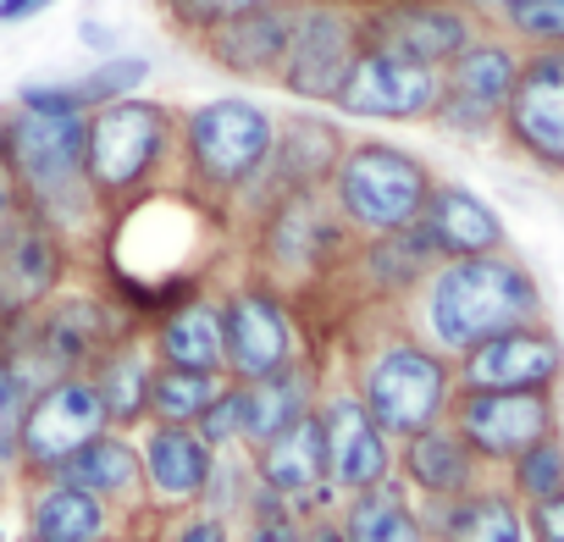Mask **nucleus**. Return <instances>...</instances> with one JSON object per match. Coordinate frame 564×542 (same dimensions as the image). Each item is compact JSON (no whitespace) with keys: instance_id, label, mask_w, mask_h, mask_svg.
<instances>
[{"instance_id":"9d476101","label":"nucleus","mask_w":564,"mask_h":542,"mask_svg":"<svg viewBox=\"0 0 564 542\" xmlns=\"http://www.w3.org/2000/svg\"><path fill=\"white\" fill-rule=\"evenodd\" d=\"M360 45H366L360 12L338 7V0H305L294 18V34H289V51H282L276 84L305 106H333Z\"/></svg>"},{"instance_id":"ea45409f","label":"nucleus","mask_w":564,"mask_h":542,"mask_svg":"<svg viewBox=\"0 0 564 542\" xmlns=\"http://www.w3.org/2000/svg\"><path fill=\"white\" fill-rule=\"evenodd\" d=\"M509 29L542 51H564V0H514L503 12Z\"/></svg>"},{"instance_id":"9b49d317","label":"nucleus","mask_w":564,"mask_h":542,"mask_svg":"<svg viewBox=\"0 0 564 542\" xmlns=\"http://www.w3.org/2000/svg\"><path fill=\"white\" fill-rule=\"evenodd\" d=\"M111 421L100 410V393H95L89 371L45 382L40 393H29L23 421H18V481L23 476H56Z\"/></svg>"},{"instance_id":"20e7f679","label":"nucleus","mask_w":564,"mask_h":542,"mask_svg":"<svg viewBox=\"0 0 564 542\" xmlns=\"http://www.w3.org/2000/svg\"><path fill=\"white\" fill-rule=\"evenodd\" d=\"M133 333V316L106 300V294H51L40 311H29L23 322H12L0 333L18 382L29 393H40L56 377H78L89 371L117 338Z\"/></svg>"},{"instance_id":"8fccbe9b","label":"nucleus","mask_w":564,"mask_h":542,"mask_svg":"<svg viewBox=\"0 0 564 542\" xmlns=\"http://www.w3.org/2000/svg\"><path fill=\"white\" fill-rule=\"evenodd\" d=\"M454 7H459V12H509L514 0H454Z\"/></svg>"},{"instance_id":"412c9836","label":"nucleus","mask_w":564,"mask_h":542,"mask_svg":"<svg viewBox=\"0 0 564 542\" xmlns=\"http://www.w3.org/2000/svg\"><path fill=\"white\" fill-rule=\"evenodd\" d=\"M62 278H67V238L23 216V227L0 243V333L40 311L51 294H62Z\"/></svg>"},{"instance_id":"6ab92c4d","label":"nucleus","mask_w":564,"mask_h":542,"mask_svg":"<svg viewBox=\"0 0 564 542\" xmlns=\"http://www.w3.org/2000/svg\"><path fill=\"white\" fill-rule=\"evenodd\" d=\"M139 443V481H144V514L166 520V514H183V509H199V492H205V476H210V448L194 426H161V421H144L133 432Z\"/></svg>"},{"instance_id":"37998d69","label":"nucleus","mask_w":564,"mask_h":542,"mask_svg":"<svg viewBox=\"0 0 564 542\" xmlns=\"http://www.w3.org/2000/svg\"><path fill=\"white\" fill-rule=\"evenodd\" d=\"M194 432L205 437L210 454H221V448H243V443H238V388H232V382L210 399V410L194 421Z\"/></svg>"},{"instance_id":"f03ea898","label":"nucleus","mask_w":564,"mask_h":542,"mask_svg":"<svg viewBox=\"0 0 564 542\" xmlns=\"http://www.w3.org/2000/svg\"><path fill=\"white\" fill-rule=\"evenodd\" d=\"M0 166L12 172L29 216L45 221L51 232H62L67 243L84 238L106 210L84 172V117H40V111L12 106Z\"/></svg>"},{"instance_id":"393cba45","label":"nucleus","mask_w":564,"mask_h":542,"mask_svg":"<svg viewBox=\"0 0 564 542\" xmlns=\"http://www.w3.org/2000/svg\"><path fill=\"white\" fill-rule=\"evenodd\" d=\"M305 0H276V7H260V12H243L232 23H216L199 34V51L232 73V78H271L276 84V67H282V51H289V34H294V18H300Z\"/></svg>"},{"instance_id":"4468645a","label":"nucleus","mask_w":564,"mask_h":542,"mask_svg":"<svg viewBox=\"0 0 564 542\" xmlns=\"http://www.w3.org/2000/svg\"><path fill=\"white\" fill-rule=\"evenodd\" d=\"M437 106V67L404 62L393 51L360 45L333 111L355 117V122H421Z\"/></svg>"},{"instance_id":"aec40b11","label":"nucleus","mask_w":564,"mask_h":542,"mask_svg":"<svg viewBox=\"0 0 564 542\" xmlns=\"http://www.w3.org/2000/svg\"><path fill=\"white\" fill-rule=\"evenodd\" d=\"M249 465H254V481L271 487L276 498H289L305 520H322V514H338V492L327 481V448H322V421L316 410L305 421H294L289 432H276L271 443L249 448Z\"/></svg>"},{"instance_id":"473e14b6","label":"nucleus","mask_w":564,"mask_h":542,"mask_svg":"<svg viewBox=\"0 0 564 542\" xmlns=\"http://www.w3.org/2000/svg\"><path fill=\"white\" fill-rule=\"evenodd\" d=\"M338 531H344V542H432L421 503L393 476L366 492H349L338 503Z\"/></svg>"},{"instance_id":"72a5a7b5","label":"nucleus","mask_w":564,"mask_h":542,"mask_svg":"<svg viewBox=\"0 0 564 542\" xmlns=\"http://www.w3.org/2000/svg\"><path fill=\"white\" fill-rule=\"evenodd\" d=\"M221 388H227L221 371H183V366H161V360H155V377H150V421H161V426H194Z\"/></svg>"},{"instance_id":"3c124183","label":"nucleus","mask_w":564,"mask_h":542,"mask_svg":"<svg viewBox=\"0 0 564 542\" xmlns=\"http://www.w3.org/2000/svg\"><path fill=\"white\" fill-rule=\"evenodd\" d=\"M100 542H133V536H128V531H117V536H100Z\"/></svg>"},{"instance_id":"de8ad7c7","label":"nucleus","mask_w":564,"mask_h":542,"mask_svg":"<svg viewBox=\"0 0 564 542\" xmlns=\"http://www.w3.org/2000/svg\"><path fill=\"white\" fill-rule=\"evenodd\" d=\"M78 40H84V45H95V51H100V62H106V56H117V45H111V29H106V23H84V29H78Z\"/></svg>"},{"instance_id":"49530a36","label":"nucleus","mask_w":564,"mask_h":542,"mask_svg":"<svg viewBox=\"0 0 564 542\" xmlns=\"http://www.w3.org/2000/svg\"><path fill=\"white\" fill-rule=\"evenodd\" d=\"M56 0H0V23H29L40 12H51Z\"/></svg>"},{"instance_id":"dca6fc26","label":"nucleus","mask_w":564,"mask_h":542,"mask_svg":"<svg viewBox=\"0 0 564 542\" xmlns=\"http://www.w3.org/2000/svg\"><path fill=\"white\" fill-rule=\"evenodd\" d=\"M564 371V349L547 327H509L454 360V388L465 393H547Z\"/></svg>"},{"instance_id":"7ed1b4c3","label":"nucleus","mask_w":564,"mask_h":542,"mask_svg":"<svg viewBox=\"0 0 564 542\" xmlns=\"http://www.w3.org/2000/svg\"><path fill=\"white\" fill-rule=\"evenodd\" d=\"M271 133L276 117L260 100L243 95H216L199 100L177 117V166H183V188L210 199V205H232L271 161Z\"/></svg>"},{"instance_id":"a19ab883","label":"nucleus","mask_w":564,"mask_h":542,"mask_svg":"<svg viewBox=\"0 0 564 542\" xmlns=\"http://www.w3.org/2000/svg\"><path fill=\"white\" fill-rule=\"evenodd\" d=\"M172 7V23L183 29V34H205V29H216V23H232V18H243V12H260V7H276V0H166Z\"/></svg>"},{"instance_id":"a211bd4d","label":"nucleus","mask_w":564,"mask_h":542,"mask_svg":"<svg viewBox=\"0 0 564 542\" xmlns=\"http://www.w3.org/2000/svg\"><path fill=\"white\" fill-rule=\"evenodd\" d=\"M360 34L377 51H393L421 67H443L476 40V23L454 0H382V7L360 12Z\"/></svg>"},{"instance_id":"5701e85b","label":"nucleus","mask_w":564,"mask_h":542,"mask_svg":"<svg viewBox=\"0 0 564 542\" xmlns=\"http://www.w3.org/2000/svg\"><path fill=\"white\" fill-rule=\"evenodd\" d=\"M476 476H481V459L465 448V437L448 421H432V426L393 443V481L421 503L459 498L476 487Z\"/></svg>"},{"instance_id":"a18cd8bd","label":"nucleus","mask_w":564,"mask_h":542,"mask_svg":"<svg viewBox=\"0 0 564 542\" xmlns=\"http://www.w3.org/2000/svg\"><path fill=\"white\" fill-rule=\"evenodd\" d=\"M23 216H29V205H23V194H18V183H12V172L0 166V243H7L18 227H23Z\"/></svg>"},{"instance_id":"1a4fd4ad","label":"nucleus","mask_w":564,"mask_h":542,"mask_svg":"<svg viewBox=\"0 0 564 542\" xmlns=\"http://www.w3.org/2000/svg\"><path fill=\"white\" fill-rule=\"evenodd\" d=\"M294 360H305V338L289 311V294H276L260 278L221 289V377L227 382H260Z\"/></svg>"},{"instance_id":"09e8293b","label":"nucleus","mask_w":564,"mask_h":542,"mask_svg":"<svg viewBox=\"0 0 564 542\" xmlns=\"http://www.w3.org/2000/svg\"><path fill=\"white\" fill-rule=\"evenodd\" d=\"M305 542H344V531H338V514H322V520H311V525H305Z\"/></svg>"},{"instance_id":"ddd939ff","label":"nucleus","mask_w":564,"mask_h":542,"mask_svg":"<svg viewBox=\"0 0 564 542\" xmlns=\"http://www.w3.org/2000/svg\"><path fill=\"white\" fill-rule=\"evenodd\" d=\"M520 56L498 40H470L454 62L437 67V106L432 122L448 133H487L503 122V106L514 95Z\"/></svg>"},{"instance_id":"7c9ffc66","label":"nucleus","mask_w":564,"mask_h":542,"mask_svg":"<svg viewBox=\"0 0 564 542\" xmlns=\"http://www.w3.org/2000/svg\"><path fill=\"white\" fill-rule=\"evenodd\" d=\"M432 542H525V509L503 487H470L459 498L426 503Z\"/></svg>"},{"instance_id":"58836bf2","label":"nucleus","mask_w":564,"mask_h":542,"mask_svg":"<svg viewBox=\"0 0 564 542\" xmlns=\"http://www.w3.org/2000/svg\"><path fill=\"white\" fill-rule=\"evenodd\" d=\"M23 404H29V388L18 382L7 349H0V487L18 481V421H23Z\"/></svg>"},{"instance_id":"0eeeda50","label":"nucleus","mask_w":564,"mask_h":542,"mask_svg":"<svg viewBox=\"0 0 564 542\" xmlns=\"http://www.w3.org/2000/svg\"><path fill=\"white\" fill-rule=\"evenodd\" d=\"M249 227H254V243H249L254 271H260V283H271L276 294L327 283L333 271H344L349 254H355V232L333 210L327 188L276 199Z\"/></svg>"},{"instance_id":"f257e3e1","label":"nucleus","mask_w":564,"mask_h":542,"mask_svg":"<svg viewBox=\"0 0 564 542\" xmlns=\"http://www.w3.org/2000/svg\"><path fill=\"white\" fill-rule=\"evenodd\" d=\"M542 300H536V283L520 260H509L503 249L498 254H465V260H437L426 271V283L415 289V322H421V338L459 360L465 349L509 333V327H525L536 322Z\"/></svg>"},{"instance_id":"f704fd0d","label":"nucleus","mask_w":564,"mask_h":542,"mask_svg":"<svg viewBox=\"0 0 564 542\" xmlns=\"http://www.w3.org/2000/svg\"><path fill=\"white\" fill-rule=\"evenodd\" d=\"M305 514L289 503V498H276L271 487H249V498H243V509H238V520H232V531H238V542H305Z\"/></svg>"},{"instance_id":"c9c22d12","label":"nucleus","mask_w":564,"mask_h":542,"mask_svg":"<svg viewBox=\"0 0 564 542\" xmlns=\"http://www.w3.org/2000/svg\"><path fill=\"white\" fill-rule=\"evenodd\" d=\"M144 84H150V62H144V56L117 51V56L95 62L84 78H73V95H78V106H84V117H89V111H100V106H111V100L139 95Z\"/></svg>"},{"instance_id":"4c0bfd02","label":"nucleus","mask_w":564,"mask_h":542,"mask_svg":"<svg viewBox=\"0 0 564 542\" xmlns=\"http://www.w3.org/2000/svg\"><path fill=\"white\" fill-rule=\"evenodd\" d=\"M509 492L525 498V503H536L547 492H564V443L558 437H542L525 454H514L509 459Z\"/></svg>"},{"instance_id":"bb28decb","label":"nucleus","mask_w":564,"mask_h":542,"mask_svg":"<svg viewBox=\"0 0 564 542\" xmlns=\"http://www.w3.org/2000/svg\"><path fill=\"white\" fill-rule=\"evenodd\" d=\"M421 232L432 238L437 260H465V254H498L503 249V221L498 210L470 194L465 183H432L421 205Z\"/></svg>"},{"instance_id":"a878e982","label":"nucleus","mask_w":564,"mask_h":542,"mask_svg":"<svg viewBox=\"0 0 564 542\" xmlns=\"http://www.w3.org/2000/svg\"><path fill=\"white\" fill-rule=\"evenodd\" d=\"M232 388H238V443L243 448H260V443H271L276 432H289L294 421H305L316 410L322 371L305 355V360L282 366V371H271L260 382H232Z\"/></svg>"},{"instance_id":"603ef678","label":"nucleus","mask_w":564,"mask_h":542,"mask_svg":"<svg viewBox=\"0 0 564 542\" xmlns=\"http://www.w3.org/2000/svg\"><path fill=\"white\" fill-rule=\"evenodd\" d=\"M0 144H7V111H0Z\"/></svg>"},{"instance_id":"c756f323","label":"nucleus","mask_w":564,"mask_h":542,"mask_svg":"<svg viewBox=\"0 0 564 542\" xmlns=\"http://www.w3.org/2000/svg\"><path fill=\"white\" fill-rule=\"evenodd\" d=\"M150 377H155V355H150V338L133 327L128 338H117L95 366H89V382L100 393V410L117 432H139L150 421Z\"/></svg>"},{"instance_id":"f3484780","label":"nucleus","mask_w":564,"mask_h":542,"mask_svg":"<svg viewBox=\"0 0 564 542\" xmlns=\"http://www.w3.org/2000/svg\"><path fill=\"white\" fill-rule=\"evenodd\" d=\"M316 421H322V448H327V481L338 498L366 492L393 476V437L366 415L355 388H322Z\"/></svg>"},{"instance_id":"cd10ccee","label":"nucleus","mask_w":564,"mask_h":542,"mask_svg":"<svg viewBox=\"0 0 564 542\" xmlns=\"http://www.w3.org/2000/svg\"><path fill=\"white\" fill-rule=\"evenodd\" d=\"M56 476L73 481V487H84L89 498L111 503L122 520H128V514H144V481H139V443H133V432L106 426V432L89 437Z\"/></svg>"},{"instance_id":"6e6552de","label":"nucleus","mask_w":564,"mask_h":542,"mask_svg":"<svg viewBox=\"0 0 564 542\" xmlns=\"http://www.w3.org/2000/svg\"><path fill=\"white\" fill-rule=\"evenodd\" d=\"M432 183L437 177L421 155H410L388 139H349L327 177V199L355 238H377V232L415 227Z\"/></svg>"},{"instance_id":"b1692460","label":"nucleus","mask_w":564,"mask_h":542,"mask_svg":"<svg viewBox=\"0 0 564 542\" xmlns=\"http://www.w3.org/2000/svg\"><path fill=\"white\" fill-rule=\"evenodd\" d=\"M23 542H100L128 531V520L89 498L84 487L62 481V476H23Z\"/></svg>"},{"instance_id":"79ce46f5","label":"nucleus","mask_w":564,"mask_h":542,"mask_svg":"<svg viewBox=\"0 0 564 542\" xmlns=\"http://www.w3.org/2000/svg\"><path fill=\"white\" fill-rule=\"evenodd\" d=\"M150 542H238V531H232V520H221L210 509H183V514L155 520Z\"/></svg>"},{"instance_id":"2f4dec72","label":"nucleus","mask_w":564,"mask_h":542,"mask_svg":"<svg viewBox=\"0 0 564 542\" xmlns=\"http://www.w3.org/2000/svg\"><path fill=\"white\" fill-rule=\"evenodd\" d=\"M349 265H355V278L377 300H410L426 283V271L437 265V249H432V238L415 221V227H399V232L360 238V249L349 254Z\"/></svg>"},{"instance_id":"e433bc0d","label":"nucleus","mask_w":564,"mask_h":542,"mask_svg":"<svg viewBox=\"0 0 564 542\" xmlns=\"http://www.w3.org/2000/svg\"><path fill=\"white\" fill-rule=\"evenodd\" d=\"M254 487V465H249V448H221L210 459V476H205V492H199V509L221 514V520H238L243 498Z\"/></svg>"},{"instance_id":"423d86ee","label":"nucleus","mask_w":564,"mask_h":542,"mask_svg":"<svg viewBox=\"0 0 564 542\" xmlns=\"http://www.w3.org/2000/svg\"><path fill=\"white\" fill-rule=\"evenodd\" d=\"M355 399L366 404V415L399 443L432 421H448V404H454V360L437 355L426 338L415 333H393V338H377L360 360H355V377H349Z\"/></svg>"},{"instance_id":"f8f14e48","label":"nucleus","mask_w":564,"mask_h":542,"mask_svg":"<svg viewBox=\"0 0 564 542\" xmlns=\"http://www.w3.org/2000/svg\"><path fill=\"white\" fill-rule=\"evenodd\" d=\"M344 144H349V133H344L333 117H322V111L276 117L271 161H265V172H260V177H254L232 205H243V210H249V221H254V216H260L265 205H276V199L327 188V177H333V166H338Z\"/></svg>"},{"instance_id":"c85d7f7f","label":"nucleus","mask_w":564,"mask_h":542,"mask_svg":"<svg viewBox=\"0 0 564 542\" xmlns=\"http://www.w3.org/2000/svg\"><path fill=\"white\" fill-rule=\"evenodd\" d=\"M150 355L183 371H221V294L199 289L150 322Z\"/></svg>"},{"instance_id":"4be33fe9","label":"nucleus","mask_w":564,"mask_h":542,"mask_svg":"<svg viewBox=\"0 0 564 542\" xmlns=\"http://www.w3.org/2000/svg\"><path fill=\"white\" fill-rule=\"evenodd\" d=\"M503 128L542 166H564V51H542L520 62L514 95L503 106Z\"/></svg>"},{"instance_id":"2eb2a0df","label":"nucleus","mask_w":564,"mask_h":542,"mask_svg":"<svg viewBox=\"0 0 564 542\" xmlns=\"http://www.w3.org/2000/svg\"><path fill=\"white\" fill-rule=\"evenodd\" d=\"M448 426L481 465H509L531 443L553 437V399L547 393H465L454 388Z\"/></svg>"},{"instance_id":"39448f33","label":"nucleus","mask_w":564,"mask_h":542,"mask_svg":"<svg viewBox=\"0 0 564 542\" xmlns=\"http://www.w3.org/2000/svg\"><path fill=\"white\" fill-rule=\"evenodd\" d=\"M166 166H177V117L161 100L128 95L84 117V172L106 210L161 188Z\"/></svg>"},{"instance_id":"c03bdc74","label":"nucleus","mask_w":564,"mask_h":542,"mask_svg":"<svg viewBox=\"0 0 564 542\" xmlns=\"http://www.w3.org/2000/svg\"><path fill=\"white\" fill-rule=\"evenodd\" d=\"M525 542H564V492L525 503Z\"/></svg>"}]
</instances>
